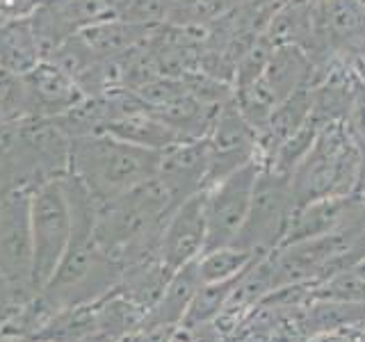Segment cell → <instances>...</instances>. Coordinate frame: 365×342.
Wrapping results in <instances>:
<instances>
[{
  "label": "cell",
  "instance_id": "9",
  "mask_svg": "<svg viewBox=\"0 0 365 342\" xmlns=\"http://www.w3.org/2000/svg\"><path fill=\"white\" fill-rule=\"evenodd\" d=\"M21 76L28 91L30 117H60V114L73 110L85 98L83 89L78 87L76 80L48 57Z\"/></svg>",
  "mask_w": 365,
  "mask_h": 342
},
{
  "label": "cell",
  "instance_id": "7",
  "mask_svg": "<svg viewBox=\"0 0 365 342\" xmlns=\"http://www.w3.org/2000/svg\"><path fill=\"white\" fill-rule=\"evenodd\" d=\"M210 144V167L205 187L212 182L226 178L240 167L258 160L260 162V148H258V130L247 121V117L240 112L237 103L231 98L217 110V117L208 133Z\"/></svg>",
  "mask_w": 365,
  "mask_h": 342
},
{
  "label": "cell",
  "instance_id": "16",
  "mask_svg": "<svg viewBox=\"0 0 365 342\" xmlns=\"http://www.w3.org/2000/svg\"><path fill=\"white\" fill-rule=\"evenodd\" d=\"M256 260L254 254L237 247H220L203 251L199 256V274L203 283H220L240 276L251 262Z\"/></svg>",
  "mask_w": 365,
  "mask_h": 342
},
{
  "label": "cell",
  "instance_id": "21",
  "mask_svg": "<svg viewBox=\"0 0 365 342\" xmlns=\"http://www.w3.org/2000/svg\"><path fill=\"white\" fill-rule=\"evenodd\" d=\"M34 294H23L19 292L14 285H11L3 274H0V333L5 331L7 322H9V317L14 315L16 308L23 304V301H28L32 299Z\"/></svg>",
  "mask_w": 365,
  "mask_h": 342
},
{
  "label": "cell",
  "instance_id": "12",
  "mask_svg": "<svg viewBox=\"0 0 365 342\" xmlns=\"http://www.w3.org/2000/svg\"><path fill=\"white\" fill-rule=\"evenodd\" d=\"M262 83L277 100H285L297 89L315 80V62L299 46H277L269 53V60L262 68Z\"/></svg>",
  "mask_w": 365,
  "mask_h": 342
},
{
  "label": "cell",
  "instance_id": "22",
  "mask_svg": "<svg viewBox=\"0 0 365 342\" xmlns=\"http://www.w3.org/2000/svg\"><path fill=\"white\" fill-rule=\"evenodd\" d=\"M361 151H363V162H361V178H359L356 194H361V197H365V144H361Z\"/></svg>",
  "mask_w": 365,
  "mask_h": 342
},
{
  "label": "cell",
  "instance_id": "23",
  "mask_svg": "<svg viewBox=\"0 0 365 342\" xmlns=\"http://www.w3.org/2000/svg\"><path fill=\"white\" fill-rule=\"evenodd\" d=\"M0 342H41L37 338H23V336H11V333H0Z\"/></svg>",
  "mask_w": 365,
  "mask_h": 342
},
{
  "label": "cell",
  "instance_id": "3",
  "mask_svg": "<svg viewBox=\"0 0 365 342\" xmlns=\"http://www.w3.org/2000/svg\"><path fill=\"white\" fill-rule=\"evenodd\" d=\"M294 212L297 203L292 197L290 176L260 167L247 219L231 247L249 251L256 258L269 256L283 244Z\"/></svg>",
  "mask_w": 365,
  "mask_h": 342
},
{
  "label": "cell",
  "instance_id": "26",
  "mask_svg": "<svg viewBox=\"0 0 365 342\" xmlns=\"http://www.w3.org/2000/svg\"><path fill=\"white\" fill-rule=\"evenodd\" d=\"M0 23H3V21H0Z\"/></svg>",
  "mask_w": 365,
  "mask_h": 342
},
{
  "label": "cell",
  "instance_id": "6",
  "mask_svg": "<svg viewBox=\"0 0 365 342\" xmlns=\"http://www.w3.org/2000/svg\"><path fill=\"white\" fill-rule=\"evenodd\" d=\"M30 192L16 190L0 201V274L23 294H37Z\"/></svg>",
  "mask_w": 365,
  "mask_h": 342
},
{
  "label": "cell",
  "instance_id": "5",
  "mask_svg": "<svg viewBox=\"0 0 365 342\" xmlns=\"http://www.w3.org/2000/svg\"><path fill=\"white\" fill-rule=\"evenodd\" d=\"M260 162L254 160L226 178L212 182L205 192V251L231 247L242 228L254 197Z\"/></svg>",
  "mask_w": 365,
  "mask_h": 342
},
{
  "label": "cell",
  "instance_id": "20",
  "mask_svg": "<svg viewBox=\"0 0 365 342\" xmlns=\"http://www.w3.org/2000/svg\"><path fill=\"white\" fill-rule=\"evenodd\" d=\"M345 128L351 133V137L359 144H365V80L359 76L354 78L351 94H349V105L345 114Z\"/></svg>",
  "mask_w": 365,
  "mask_h": 342
},
{
  "label": "cell",
  "instance_id": "19",
  "mask_svg": "<svg viewBox=\"0 0 365 342\" xmlns=\"http://www.w3.org/2000/svg\"><path fill=\"white\" fill-rule=\"evenodd\" d=\"M322 288L317 292H327L329 299L338 301H351V304H365V276L359 274L354 267H345L336 274L327 276Z\"/></svg>",
  "mask_w": 365,
  "mask_h": 342
},
{
  "label": "cell",
  "instance_id": "17",
  "mask_svg": "<svg viewBox=\"0 0 365 342\" xmlns=\"http://www.w3.org/2000/svg\"><path fill=\"white\" fill-rule=\"evenodd\" d=\"M16 190H28L26 176L16 155L11 123H0V201Z\"/></svg>",
  "mask_w": 365,
  "mask_h": 342
},
{
  "label": "cell",
  "instance_id": "11",
  "mask_svg": "<svg viewBox=\"0 0 365 342\" xmlns=\"http://www.w3.org/2000/svg\"><path fill=\"white\" fill-rule=\"evenodd\" d=\"M203 285L199 274V258L182 265L169 276L163 294L148 308L140 326H180L185 319L194 294Z\"/></svg>",
  "mask_w": 365,
  "mask_h": 342
},
{
  "label": "cell",
  "instance_id": "15",
  "mask_svg": "<svg viewBox=\"0 0 365 342\" xmlns=\"http://www.w3.org/2000/svg\"><path fill=\"white\" fill-rule=\"evenodd\" d=\"M237 279L240 276L220 281V283H203L199 292L194 294L192 306H190V311L180 326L197 328V326H205V324L215 322V319H220L226 311V304L231 299Z\"/></svg>",
  "mask_w": 365,
  "mask_h": 342
},
{
  "label": "cell",
  "instance_id": "10",
  "mask_svg": "<svg viewBox=\"0 0 365 342\" xmlns=\"http://www.w3.org/2000/svg\"><path fill=\"white\" fill-rule=\"evenodd\" d=\"M208 167H210V144L208 137H203V140L178 142L171 148H167V151H163V162H160L158 176L174 192L176 201L182 203L192 194L205 190Z\"/></svg>",
  "mask_w": 365,
  "mask_h": 342
},
{
  "label": "cell",
  "instance_id": "13",
  "mask_svg": "<svg viewBox=\"0 0 365 342\" xmlns=\"http://www.w3.org/2000/svg\"><path fill=\"white\" fill-rule=\"evenodd\" d=\"M101 133H108L112 137H117V140L135 144V146L153 148V151H167V148H171L174 144L182 142L180 135L171 128L169 123L155 117L151 110L114 119Z\"/></svg>",
  "mask_w": 365,
  "mask_h": 342
},
{
  "label": "cell",
  "instance_id": "8",
  "mask_svg": "<svg viewBox=\"0 0 365 342\" xmlns=\"http://www.w3.org/2000/svg\"><path fill=\"white\" fill-rule=\"evenodd\" d=\"M205 251V192L192 194L167 217L160 235L158 258L174 274Z\"/></svg>",
  "mask_w": 365,
  "mask_h": 342
},
{
  "label": "cell",
  "instance_id": "25",
  "mask_svg": "<svg viewBox=\"0 0 365 342\" xmlns=\"http://www.w3.org/2000/svg\"><path fill=\"white\" fill-rule=\"evenodd\" d=\"M0 71H3V66H0Z\"/></svg>",
  "mask_w": 365,
  "mask_h": 342
},
{
  "label": "cell",
  "instance_id": "2",
  "mask_svg": "<svg viewBox=\"0 0 365 342\" xmlns=\"http://www.w3.org/2000/svg\"><path fill=\"white\" fill-rule=\"evenodd\" d=\"M363 151L345 123H327L302 162L290 174V187L297 208L327 197L356 194Z\"/></svg>",
  "mask_w": 365,
  "mask_h": 342
},
{
  "label": "cell",
  "instance_id": "24",
  "mask_svg": "<svg viewBox=\"0 0 365 342\" xmlns=\"http://www.w3.org/2000/svg\"><path fill=\"white\" fill-rule=\"evenodd\" d=\"M359 3H361V5H365V0H359Z\"/></svg>",
  "mask_w": 365,
  "mask_h": 342
},
{
  "label": "cell",
  "instance_id": "4",
  "mask_svg": "<svg viewBox=\"0 0 365 342\" xmlns=\"http://www.w3.org/2000/svg\"><path fill=\"white\" fill-rule=\"evenodd\" d=\"M62 178L48 180L30 192L34 285H37V290H41L51 281L66 254L73 233V214Z\"/></svg>",
  "mask_w": 365,
  "mask_h": 342
},
{
  "label": "cell",
  "instance_id": "18",
  "mask_svg": "<svg viewBox=\"0 0 365 342\" xmlns=\"http://www.w3.org/2000/svg\"><path fill=\"white\" fill-rule=\"evenodd\" d=\"M30 117V103L21 73L7 68L0 71V123H11Z\"/></svg>",
  "mask_w": 365,
  "mask_h": 342
},
{
  "label": "cell",
  "instance_id": "1",
  "mask_svg": "<svg viewBox=\"0 0 365 342\" xmlns=\"http://www.w3.org/2000/svg\"><path fill=\"white\" fill-rule=\"evenodd\" d=\"M163 151L121 142L108 133L71 137V165L76 176L96 203H106L158 176Z\"/></svg>",
  "mask_w": 365,
  "mask_h": 342
},
{
  "label": "cell",
  "instance_id": "14",
  "mask_svg": "<svg viewBox=\"0 0 365 342\" xmlns=\"http://www.w3.org/2000/svg\"><path fill=\"white\" fill-rule=\"evenodd\" d=\"M41 60L46 57L30 16L0 23V66L11 73H28Z\"/></svg>",
  "mask_w": 365,
  "mask_h": 342
}]
</instances>
